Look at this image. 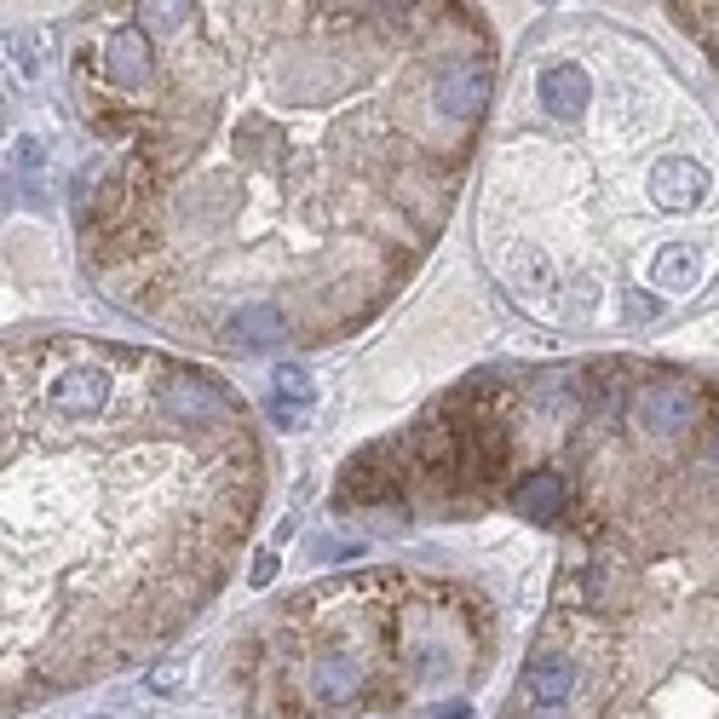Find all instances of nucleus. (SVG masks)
<instances>
[{"label":"nucleus","mask_w":719,"mask_h":719,"mask_svg":"<svg viewBox=\"0 0 719 719\" xmlns=\"http://www.w3.org/2000/svg\"><path fill=\"white\" fill-rule=\"evenodd\" d=\"M478 248L564 334L650 328L719 271V139L645 35L553 18L495 104Z\"/></svg>","instance_id":"3"},{"label":"nucleus","mask_w":719,"mask_h":719,"mask_svg":"<svg viewBox=\"0 0 719 719\" xmlns=\"http://www.w3.org/2000/svg\"><path fill=\"white\" fill-rule=\"evenodd\" d=\"M87 277L213 357L351 340L438 248L495 121L484 6H81Z\"/></svg>","instance_id":"1"},{"label":"nucleus","mask_w":719,"mask_h":719,"mask_svg":"<svg viewBox=\"0 0 719 719\" xmlns=\"http://www.w3.org/2000/svg\"><path fill=\"white\" fill-rule=\"evenodd\" d=\"M507 645V610L461 558L403 541L392 564L265 604L219 662L248 719H351L466 702Z\"/></svg>","instance_id":"4"},{"label":"nucleus","mask_w":719,"mask_h":719,"mask_svg":"<svg viewBox=\"0 0 719 719\" xmlns=\"http://www.w3.org/2000/svg\"><path fill=\"white\" fill-rule=\"evenodd\" d=\"M0 702L150 662L236 576L265 501L254 409L196 357L104 334H6Z\"/></svg>","instance_id":"2"},{"label":"nucleus","mask_w":719,"mask_h":719,"mask_svg":"<svg viewBox=\"0 0 719 719\" xmlns=\"http://www.w3.org/2000/svg\"><path fill=\"white\" fill-rule=\"evenodd\" d=\"M668 18L714 58V70H719V0H673Z\"/></svg>","instance_id":"5"}]
</instances>
